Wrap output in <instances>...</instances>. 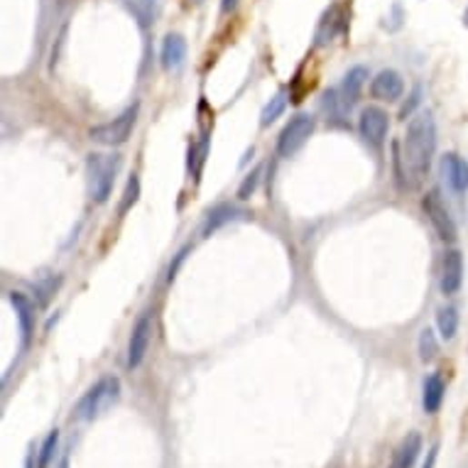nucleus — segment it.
<instances>
[{
  "mask_svg": "<svg viewBox=\"0 0 468 468\" xmlns=\"http://www.w3.org/2000/svg\"><path fill=\"white\" fill-rule=\"evenodd\" d=\"M436 150V125L429 111L412 115L403 137V154L397 157V167H404L403 177H410L412 184H420L432 167Z\"/></svg>",
  "mask_w": 468,
  "mask_h": 468,
  "instance_id": "1",
  "label": "nucleus"
},
{
  "mask_svg": "<svg viewBox=\"0 0 468 468\" xmlns=\"http://www.w3.org/2000/svg\"><path fill=\"white\" fill-rule=\"evenodd\" d=\"M118 167H121L118 154L91 153L89 157H86V186H89L91 202L105 204L111 199Z\"/></svg>",
  "mask_w": 468,
  "mask_h": 468,
  "instance_id": "2",
  "label": "nucleus"
},
{
  "mask_svg": "<svg viewBox=\"0 0 468 468\" xmlns=\"http://www.w3.org/2000/svg\"><path fill=\"white\" fill-rule=\"evenodd\" d=\"M118 397H121V380L115 375H105V378L98 380L94 388L86 390V395L76 403L74 417L81 422L98 420L104 412H108L118 403Z\"/></svg>",
  "mask_w": 468,
  "mask_h": 468,
  "instance_id": "3",
  "label": "nucleus"
},
{
  "mask_svg": "<svg viewBox=\"0 0 468 468\" xmlns=\"http://www.w3.org/2000/svg\"><path fill=\"white\" fill-rule=\"evenodd\" d=\"M137 114H140V105H128V108H125L118 118H114V121L94 125V128L89 130V140H94V143L105 147L125 145L130 140V135H133V128H135Z\"/></svg>",
  "mask_w": 468,
  "mask_h": 468,
  "instance_id": "4",
  "label": "nucleus"
},
{
  "mask_svg": "<svg viewBox=\"0 0 468 468\" xmlns=\"http://www.w3.org/2000/svg\"><path fill=\"white\" fill-rule=\"evenodd\" d=\"M314 128H316L314 115H307V114L294 115V118L284 125L280 137H277V154H280V157H292L294 153H299V150L304 147V143L312 137Z\"/></svg>",
  "mask_w": 468,
  "mask_h": 468,
  "instance_id": "5",
  "label": "nucleus"
},
{
  "mask_svg": "<svg viewBox=\"0 0 468 468\" xmlns=\"http://www.w3.org/2000/svg\"><path fill=\"white\" fill-rule=\"evenodd\" d=\"M422 209H424L429 224H432L434 234L439 235L442 241L453 243L459 238V231H456V224H453L452 214H449V209H446L444 202H442V196L436 194V192L424 194V199H422Z\"/></svg>",
  "mask_w": 468,
  "mask_h": 468,
  "instance_id": "6",
  "label": "nucleus"
},
{
  "mask_svg": "<svg viewBox=\"0 0 468 468\" xmlns=\"http://www.w3.org/2000/svg\"><path fill=\"white\" fill-rule=\"evenodd\" d=\"M153 332H154V322H153V314L145 312V314L140 316L133 326V334H130V341H128V365L130 371H135L143 365L147 355V348L153 344Z\"/></svg>",
  "mask_w": 468,
  "mask_h": 468,
  "instance_id": "7",
  "label": "nucleus"
},
{
  "mask_svg": "<svg viewBox=\"0 0 468 468\" xmlns=\"http://www.w3.org/2000/svg\"><path fill=\"white\" fill-rule=\"evenodd\" d=\"M358 130H361V135H363L368 145L380 147L385 143V137H388L390 115L383 108H378V105H368V108H363V114H361Z\"/></svg>",
  "mask_w": 468,
  "mask_h": 468,
  "instance_id": "8",
  "label": "nucleus"
},
{
  "mask_svg": "<svg viewBox=\"0 0 468 468\" xmlns=\"http://www.w3.org/2000/svg\"><path fill=\"white\" fill-rule=\"evenodd\" d=\"M10 304L15 309L17 326H20V344L23 348L30 346L35 334V322H37V314H35V302L23 292H10L8 294Z\"/></svg>",
  "mask_w": 468,
  "mask_h": 468,
  "instance_id": "9",
  "label": "nucleus"
},
{
  "mask_svg": "<svg viewBox=\"0 0 468 468\" xmlns=\"http://www.w3.org/2000/svg\"><path fill=\"white\" fill-rule=\"evenodd\" d=\"M461 284H463V255H461V251L452 248L442 258V280H439V287L449 297V294H456L461 290Z\"/></svg>",
  "mask_w": 468,
  "mask_h": 468,
  "instance_id": "10",
  "label": "nucleus"
},
{
  "mask_svg": "<svg viewBox=\"0 0 468 468\" xmlns=\"http://www.w3.org/2000/svg\"><path fill=\"white\" fill-rule=\"evenodd\" d=\"M404 94V81L395 69H383V72L371 81V96L375 101H400Z\"/></svg>",
  "mask_w": 468,
  "mask_h": 468,
  "instance_id": "11",
  "label": "nucleus"
},
{
  "mask_svg": "<svg viewBox=\"0 0 468 468\" xmlns=\"http://www.w3.org/2000/svg\"><path fill=\"white\" fill-rule=\"evenodd\" d=\"M442 174L456 194L468 192V162L461 154L449 153L442 157Z\"/></svg>",
  "mask_w": 468,
  "mask_h": 468,
  "instance_id": "12",
  "label": "nucleus"
},
{
  "mask_svg": "<svg viewBox=\"0 0 468 468\" xmlns=\"http://www.w3.org/2000/svg\"><path fill=\"white\" fill-rule=\"evenodd\" d=\"M324 111H326V123L332 128H348V111H351V104H348L341 89H329L324 94Z\"/></svg>",
  "mask_w": 468,
  "mask_h": 468,
  "instance_id": "13",
  "label": "nucleus"
},
{
  "mask_svg": "<svg viewBox=\"0 0 468 468\" xmlns=\"http://www.w3.org/2000/svg\"><path fill=\"white\" fill-rule=\"evenodd\" d=\"M186 62V40L182 35H167L162 42V66L167 72H177Z\"/></svg>",
  "mask_w": 468,
  "mask_h": 468,
  "instance_id": "14",
  "label": "nucleus"
},
{
  "mask_svg": "<svg viewBox=\"0 0 468 468\" xmlns=\"http://www.w3.org/2000/svg\"><path fill=\"white\" fill-rule=\"evenodd\" d=\"M123 8L128 10L140 30H150L157 20L160 0H121Z\"/></svg>",
  "mask_w": 468,
  "mask_h": 468,
  "instance_id": "15",
  "label": "nucleus"
},
{
  "mask_svg": "<svg viewBox=\"0 0 468 468\" xmlns=\"http://www.w3.org/2000/svg\"><path fill=\"white\" fill-rule=\"evenodd\" d=\"M444 378L439 373H432L427 380H424V388H422V407L427 414H436L442 410V403H444Z\"/></svg>",
  "mask_w": 468,
  "mask_h": 468,
  "instance_id": "16",
  "label": "nucleus"
},
{
  "mask_svg": "<svg viewBox=\"0 0 468 468\" xmlns=\"http://www.w3.org/2000/svg\"><path fill=\"white\" fill-rule=\"evenodd\" d=\"M341 27H344V15H341V8L339 5H332V8L326 10L322 17V23L316 27V37H314V45L316 47H324V45H329V42L341 33Z\"/></svg>",
  "mask_w": 468,
  "mask_h": 468,
  "instance_id": "17",
  "label": "nucleus"
},
{
  "mask_svg": "<svg viewBox=\"0 0 468 468\" xmlns=\"http://www.w3.org/2000/svg\"><path fill=\"white\" fill-rule=\"evenodd\" d=\"M422 452V436L417 432H412L403 439V444L397 446L395 456H393V468H412L414 461Z\"/></svg>",
  "mask_w": 468,
  "mask_h": 468,
  "instance_id": "18",
  "label": "nucleus"
},
{
  "mask_svg": "<svg viewBox=\"0 0 468 468\" xmlns=\"http://www.w3.org/2000/svg\"><path fill=\"white\" fill-rule=\"evenodd\" d=\"M365 81H368V69L365 66H353L348 69V74L344 76V86H341V94L346 98L348 104L353 105L358 98H361V91H363Z\"/></svg>",
  "mask_w": 468,
  "mask_h": 468,
  "instance_id": "19",
  "label": "nucleus"
},
{
  "mask_svg": "<svg viewBox=\"0 0 468 468\" xmlns=\"http://www.w3.org/2000/svg\"><path fill=\"white\" fill-rule=\"evenodd\" d=\"M62 284V277L57 273H42L37 280H35V297L40 304H49V299L55 297V292L59 290Z\"/></svg>",
  "mask_w": 468,
  "mask_h": 468,
  "instance_id": "20",
  "label": "nucleus"
},
{
  "mask_svg": "<svg viewBox=\"0 0 468 468\" xmlns=\"http://www.w3.org/2000/svg\"><path fill=\"white\" fill-rule=\"evenodd\" d=\"M287 98H290V94L283 89V91H277V94L267 101L265 108H263V114H260V125H263V128H267L270 123H274L284 114V108H287Z\"/></svg>",
  "mask_w": 468,
  "mask_h": 468,
  "instance_id": "21",
  "label": "nucleus"
},
{
  "mask_svg": "<svg viewBox=\"0 0 468 468\" xmlns=\"http://www.w3.org/2000/svg\"><path fill=\"white\" fill-rule=\"evenodd\" d=\"M436 326H439V334L442 339L452 341L459 332V312L456 307H442L436 312Z\"/></svg>",
  "mask_w": 468,
  "mask_h": 468,
  "instance_id": "22",
  "label": "nucleus"
},
{
  "mask_svg": "<svg viewBox=\"0 0 468 468\" xmlns=\"http://www.w3.org/2000/svg\"><path fill=\"white\" fill-rule=\"evenodd\" d=\"M231 218H235V209L234 206H228V204H221L216 209L211 211L209 218H206V224H204V235H211L216 228H221L224 224H228Z\"/></svg>",
  "mask_w": 468,
  "mask_h": 468,
  "instance_id": "23",
  "label": "nucleus"
},
{
  "mask_svg": "<svg viewBox=\"0 0 468 468\" xmlns=\"http://www.w3.org/2000/svg\"><path fill=\"white\" fill-rule=\"evenodd\" d=\"M57 444H59V432L57 429H52V432L47 434V439H45L40 446L37 468H49V463H52V459H55V452H57Z\"/></svg>",
  "mask_w": 468,
  "mask_h": 468,
  "instance_id": "24",
  "label": "nucleus"
},
{
  "mask_svg": "<svg viewBox=\"0 0 468 468\" xmlns=\"http://www.w3.org/2000/svg\"><path fill=\"white\" fill-rule=\"evenodd\" d=\"M436 353H439V341H436L434 332L427 326L420 334V358L424 363H429V361H434Z\"/></svg>",
  "mask_w": 468,
  "mask_h": 468,
  "instance_id": "25",
  "label": "nucleus"
},
{
  "mask_svg": "<svg viewBox=\"0 0 468 468\" xmlns=\"http://www.w3.org/2000/svg\"><path fill=\"white\" fill-rule=\"evenodd\" d=\"M137 199H140V177L137 174H130L128 184H125V194H123V202H121V209H118V214H125L128 209H133L137 204Z\"/></svg>",
  "mask_w": 468,
  "mask_h": 468,
  "instance_id": "26",
  "label": "nucleus"
},
{
  "mask_svg": "<svg viewBox=\"0 0 468 468\" xmlns=\"http://www.w3.org/2000/svg\"><path fill=\"white\" fill-rule=\"evenodd\" d=\"M260 172H263V170H260V167H255V170H253L251 174H248V177L243 179V184L238 186V199H241V202H245V199H251L253 192L258 189Z\"/></svg>",
  "mask_w": 468,
  "mask_h": 468,
  "instance_id": "27",
  "label": "nucleus"
},
{
  "mask_svg": "<svg viewBox=\"0 0 468 468\" xmlns=\"http://www.w3.org/2000/svg\"><path fill=\"white\" fill-rule=\"evenodd\" d=\"M420 101H422V86H417V89L410 94V101L403 105V111H400V118H403V121L412 118V114H414V108L420 105Z\"/></svg>",
  "mask_w": 468,
  "mask_h": 468,
  "instance_id": "28",
  "label": "nucleus"
},
{
  "mask_svg": "<svg viewBox=\"0 0 468 468\" xmlns=\"http://www.w3.org/2000/svg\"><path fill=\"white\" fill-rule=\"evenodd\" d=\"M186 251H189V248H184V251L179 253V255H177V260H174V265H170V274H167V280H170V283H172V280H174V274H177V267L182 265V260H184Z\"/></svg>",
  "mask_w": 468,
  "mask_h": 468,
  "instance_id": "29",
  "label": "nucleus"
},
{
  "mask_svg": "<svg viewBox=\"0 0 468 468\" xmlns=\"http://www.w3.org/2000/svg\"><path fill=\"white\" fill-rule=\"evenodd\" d=\"M436 452H439V446H432V449H429V453H427V461H424V463H422V468H434V463H436Z\"/></svg>",
  "mask_w": 468,
  "mask_h": 468,
  "instance_id": "30",
  "label": "nucleus"
},
{
  "mask_svg": "<svg viewBox=\"0 0 468 468\" xmlns=\"http://www.w3.org/2000/svg\"><path fill=\"white\" fill-rule=\"evenodd\" d=\"M235 3H238V0H224V3H221V10H224V13H228V10L235 8Z\"/></svg>",
  "mask_w": 468,
  "mask_h": 468,
  "instance_id": "31",
  "label": "nucleus"
},
{
  "mask_svg": "<svg viewBox=\"0 0 468 468\" xmlns=\"http://www.w3.org/2000/svg\"><path fill=\"white\" fill-rule=\"evenodd\" d=\"M59 468H69V461H62V463H59Z\"/></svg>",
  "mask_w": 468,
  "mask_h": 468,
  "instance_id": "32",
  "label": "nucleus"
},
{
  "mask_svg": "<svg viewBox=\"0 0 468 468\" xmlns=\"http://www.w3.org/2000/svg\"><path fill=\"white\" fill-rule=\"evenodd\" d=\"M463 25L468 27V8H466V13H463Z\"/></svg>",
  "mask_w": 468,
  "mask_h": 468,
  "instance_id": "33",
  "label": "nucleus"
},
{
  "mask_svg": "<svg viewBox=\"0 0 468 468\" xmlns=\"http://www.w3.org/2000/svg\"><path fill=\"white\" fill-rule=\"evenodd\" d=\"M390 468H393V466H390Z\"/></svg>",
  "mask_w": 468,
  "mask_h": 468,
  "instance_id": "34",
  "label": "nucleus"
}]
</instances>
